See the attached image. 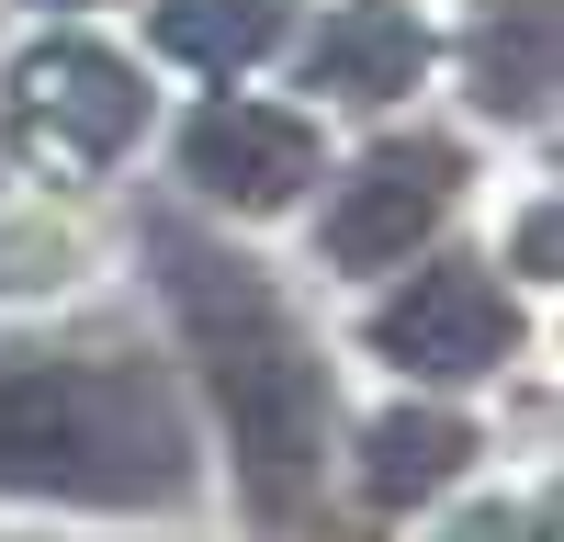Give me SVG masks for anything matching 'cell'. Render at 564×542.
I'll use <instances>...</instances> for the list:
<instances>
[{
	"instance_id": "cell-1",
	"label": "cell",
	"mask_w": 564,
	"mask_h": 542,
	"mask_svg": "<svg viewBox=\"0 0 564 542\" xmlns=\"http://www.w3.org/2000/svg\"><path fill=\"white\" fill-rule=\"evenodd\" d=\"M0 497L170 520L204 497V441L170 361L135 339H23L0 328Z\"/></svg>"
},
{
	"instance_id": "cell-2",
	"label": "cell",
	"mask_w": 564,
	"mask_h": 542,
	"mask_svg": "<svg viewBox=\"0 0 564 542\" xmlns=\"http://www.w3.org/2000/svg\"><path fill=\"white\" fill-rule=\"evenodd\" d=\"M148 260H159V294H170V328L181 350L204 361V395L226 419V452H238V486L260 520H294L316 509V475H327V430H339V395H327V350L282 283L249 260L204 238V226L159 215L148 226Z\"/></svg>"
},
{
	"instance_id": "cell-3",
	"label": "cell",
	"mask_w": 564,
	"mask_h": 542,
	"mask_svg": "<svg viewBox=\"0 0 564 542\" xmlns=\"http://www.w3.org/2000/svg\"><path fill=\"white\" fill-rule=\"evenodd\" d=\"M463 181H475V170H463L452 136H384V148H361L350 181L316 215L327 271H406V260H430V238L463 204Z\"/></svg>"
},
{
	"instance_id": "cell-4",
	"label": "cell",
	"mask_w": 564,
	"mask_h": 542,
	"mask_svg": "<svg viewBox=\"0 0 564 542\" xmlns=\"http://www.w3.org/2000/svg\"><path fill=\"white\" fill-rule=\"evenodd\" d=\"M372 361H395L417 384H486L520 361V305L486 260H417L406 283L372 305Z\"/></svg>"
},
{
	"instance_id": "cell-5",
	"label": "cell",
	"mask_w": 564,
	"mask_h": 542,
	"mask_svg": "<svg viewBox=\"0 0 564 542\" xmlns=\"http://www.w3.org/2000/svg\"><path fill=\"white\" fill-rule=\"evenodd\" d=\"M181 181H193L204 204H226V215H282V204L316 193V124L282 113V102L215 90V102L181 124Z\"/></svg>"
},
{
	"instance_id": "cell-6",
	"label": "cell",
	"mask_w": 564,
	"mask_h": 542,
	"mask_svg": "<svg viewBox=\"0 0 564 542\" xmlns=\"http://www.w3.org/2000/svg\"><path fill=\"white\" fill-rule=\"evenodd\" d=\"M12 102H23V124L45 148H68V159H124L135 136H148V79H135V57H113V45H90V34H45L12 68Z\"/></svg>"
},
{
	"instance_id": "cell-7",
	"label": "cell",
	"mask_w": 564,
	"mask_h": 542,
	"mask_svg": "<svg viewBox=\"0 0 564 542\" xmlns=\"http://www.w3.org/2000/svg\"><path fill=\"white\" fill-rule=\"evenodd\" d=\"M417 79H430V23L406 0H350L305 45V90H339V102H406Z\"/></svg>"
},
{
	"instance_id": "cell-8",
	"label": "cell",
	"mask_w": 564,
	"mask_h": 542,
	"mask_svg": "<svg viewBox=\"0 0 564 542\" xmlns=\"http://www.w3.org/2000/svg\"><path fill=\"white\" fill-rule=\"evenodd\" d=\"M475 452H486L475 419H452V406H384V419L361 430V497L372 509H417V497H441Z\"/></svg>"
},
{
	"instance_id": "cell-9",
	"label": "cell",
	"mask_w": 564,
	"mask_h": 542,
	"mask_svg": "<svg viewBox=\"0 0 564 542\" xmlns=\"http://www.w3.org/2000/svg\"><path fill=\"white\" fill-rule=\"evenodd\" d=\"M463 68H475V102L497 124H542L553 102V0H497L463 45Z\"/></svg>"
},
{
	"instance_id": "cell-10",
	"label": "cell",
	"mask_w": 564,
	"mask_h": 542,
	"mask_svg": "<svg viewBox=\"0 0 564 542\" xmlns=\"http://www.w3.org/2000/svg\"><path fill=\"white\" fill-rule=\"evenodd\" d=\"M282 34H294V0H159V45L181 68H204V79L260 68Z\"/></svg>"
},
{
	"instance_id": "cell-11",
	"label": "cell",
	"mask_w": 564,
	"mask_h": 542,
	"mask_svg": "<svg viewBox=\"0 0 564 542\" xmlns=\"http://www.w3.org/2000/svg\"><path fill=\"white\" fill-rule=\"evenodd\" d=\"M441 542H553V509L542 497H486V509H463Z\"/></svg>"
},
{
	"instance_id": "cell-12",
	"label": "cell",
	"mask_w": 564,
	"mask_h": 542,
	"mask_svg": "<svg viewBox=\"0 0 564 542\" xmlns=\"http://www.w3.org/2000/svg\"><path fill=\"white\" fill-rule=\"evenodd\" d=\"M520 283H553V215L520 226Z\"/></svg>"
},
{
	"instance_id": "cell-13",
	"label": "cell",
	"mask_w": 564,
	"mask_h": 542,
	"mask_svg": "<svg viewBox=\"0 0 564 542\" xmlns=\"http://www.w3.org/2000/svg\"><path fill=\"white\" fill-rule=\"evenodd\" d=\"M45 12H90V0H45Z\"/></svg>"
}]
</instances>
